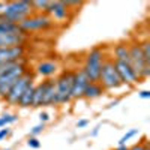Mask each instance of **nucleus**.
<instances>
[{
	"label": "nucleus",
	"mask_w": 150,
	"mask_h": 150,
	"mask_svg": "<svg viewBox=\"0 0 150 150\" xmlns=\"http://www.w3.org/2000/svg\"><path fill=\"white\" fill-rule=\"evenodd\" d=\"M2 15L5 17L6 21L20 24L23 20H26L27 17L33 15L32 3L29 0H18V2H6Z\"/></svg>",
	"instance_id": "1"
},
{
	"label": "nucleus",
	"mask_w": 150,
	"mask_h": 150,
	"mask_svg": "<svg viewBox=\"0 0 150 150\" xmlns=\"http://www.w3.org/2000/svg\"><path fill=\"white\" fill-rule=\"evenodd\" d=\"M104 51L101 48H92L86 56V63H84V74L87 75L90 83H98L99 81V74H101V68L104 63Z\"/></svg>",
	"instance_id": "2"
},
{
	"label": "nucleus",
	"mask_w": 150,
	"mask_h": 150,
	"mask_svg": "<svg viewBox=\"0 0 150 150\" xmlns=\"http://www.w3.org/2000/svg\"><path fill=\"white\" fill-rule=\"evenodd\" d=\"M74 74L71 71H66L56 80V101L54 105L66 104L71 101L72 95V86H74Z\"/></svg>",
	"instance_id": "3"
},
{
	"label": "nucleus",
	"mask_w": 150,
	"mask_h": 150,
	"mask_svg": "<svg viewBox=\"0 0 150 150\" xmlns=\"http://www.w3.org/2000/svg\"><path fill=\"white\" fill-rule=\"evenodd\" d=\"M99 84L104 90H112V89H119L122 86V81L117 75V71L114 68V62L111 59L104 60L101 74H99Z\"/></svg>",
	"instance_id": "4"
},
{
	"label": "nucleus",
	"mask_w": 150,
	"mask_h": 150,
	"mask_svg": "<svg viewBox=\"0 0 150 150\" xmlns=\"http://www.w3.org/2000/svg\"><path fill=\"white\" fill-rule=\"evenodd\" d=\"M53 26V20L45 14H33L27 17L26 20H23L18 27L23 33H29V32H36V30H44Z\"/></svg>",
	"instance_id": "5"
},
{
	"label": "nucleus",
	"mask_w": 150,
	"mask_h": 150,
	"mask_svg": "<svg viewBox=\"0 0 150 150\" xmlns=\"http://www.w3.org/2000/svg\"><path fill=\"white\" fill-rule=\"evenodd\" d=\"M26 72H27V69H26V65H24V62H23V63H20L14 69H11L9 72L2 75V77H0V98L5 99L8 96L9 90L12 89V86L15 84V81L20 77H23Z\"/></svg>",
	"instance_id": "6"
},
{
	"label": "nucleus",
	"mask_w": 150,
	"mask_h": 150,
	"mask_svg": "<svg viewBox=\"0 0 150 150\" xmlns=\"http://www.w3.org/2000/svg\"><path fill=\"white\" fill-rule=\"evenodd\" d=\"M32 83H33V75L27 71L26 74L23 75V77H20V78L15 81V84L12 86V89L9 90L8 96L5 98V101H6L9 105H17L18 101H20V98H21V95L24 93V90L27 89V86L32 84Z\"/></svg>",
	"instance_id": "7"
},
{
	"label": "nucleus",
	"mask_w": 150,
	"mask_h": 150,
	"mask_svg": "<svg viewBox=\"0 0 150 150\" xmlns=\"http://www.w3.org/2000/svg\"><path fill=\"white\" fill-rule=\"evenodd\" d=\"M114 62V68L117 71V75L122 81V84H126V86H134L138 83V77L135 75V72L132 71V68L128 63H123V62Z\"/></svg>",
	"instance_id": "8"
},
{
	"label": "nucleus",
	"mask_w": 150,
	"mask_h": 150,
	"mask_svg": "<svg viewBox=\"0 0 150 150\" xmlns=\"http://www.w3.org/2000/svg\"><path fill=\"white\" fill-rule=\"evenodd\" d=\"M89 78H87V75L84 74L83 69H78L77 72L74 74V86H72V95L71 98L72 99H80L83 98L84 95V90L86 87L89 86Z\"/></svg>",
	"instance_id": "9"
},
{
	"label": "nucleus",
	"mask_w": 150,
	"mask_h": 150,
	"mask_svg": "<svg viewBox=\"0 0 150 150\" xmlns=\"http://www.w3.org/2000/svg\"><path fill=\"white\" fill-rule=\"evenodd\" d=\"M26 53V47H12V48H0V65L9 63V62L21 60Z\"/></svg>",
	"instance_id": "10"
},
{
	"label": "nucleus",
	"mask_w": 150,
	"mask_h": 150,
	"mask_svg": "<svg viewBox=\"0 0 150 150\" xmlns=\"http://www.w3.org/2000/svg\"><path fill=\"white\" fill-rule=\"evenodd\" d=\"M26 42V33H0V48L21 47Z\"/></svg>",
	"instance_id": "11"
},
{
	"label": "nucleus",
	"mask_w": 150,
	"mask_h": 150,
	"mask_svg": "<svg viewBox=\"0 0 150 150\" xmlns=\"http://www.w3.org/2000/svg\"><path fill=\"white\" fill-rule=\"evenodd\" d=\"M68 12H69V8H68L66 2H51L47 15L51 20L54 18L57 21H63L68 18Z\"/></svg>",
	"instance_id": "12"
},
{
	"label": "nucleus",
	"mask_w": 150,
	"mask_h": 150,
	"mask_svg": "<svg viewBox=\"0 0 150 150\" xmlns=\"http://www.w3.org/2000/svg\"><path fill=\"white\" fill-rule=\"evenodd\" d=\"M112 54H114L116 62H123V63L129 65V44L128 42H119L112 48Z\"/></svg>",
	"instance_id": "13"
},
{
	"label": "nucleus",
	"mask_w": 150,
	"mask_h": 150,
	"mask_svg": "<svg viewBox=\"0 0 150 150\" xmlns=\"http://www.w3.org/2000/svg\"><path fill=\"white\" fill-rule=\"evenodd\" d=\"M57 71V63L53 60H42L36 66V74L41 77H51Z\"/></svg>",
	"instance_id": "14"
},
{
	"label": "nucleus",
	"mask_w": 150,
	"mask_h": 150,
	"mask_svg": "<svg viewBox=\"0 0 150 150\" xmlns=\"http://www.w3.org/2000/svg\"><path fill=\"white\" fill-rule=\"evenodd\" d=\"M54 101H56V80H47V89L41 107L54 105Z\"/></svg>",
	"instance_id": "15"
},
{
	"label": "nucleus",
	"mask_w": 150,
	"mask_h": 150,
	"mask_svg": "<svg viewBox=\"0 0 150 150\" xmlns=\"http://www.w3.org/2000/svg\"><path fill=\"white\" fill-rule=\"evenodd\" d=\"M45 89H47V80L39 83L38 86H35V90H33V101H32V107L38 108L42 105V99L45 95Z\"/></svg>",
	"instance_id": "16"
},
{
	"label": "nucleus",
	"mask_w": 150,
	"mask_h": 150,
	"mask_svg": "<svg viewBox=\"0 0 150 150\" xmlns=\"http://www.w3.org/2000/svg\"><path fill=\"white\" fill-rule=\"evenodd\" d=\"M102 93H104V89L101 87L99 83H89V86H87L86 90H84L83 98H86V99H96Z\"/></svg>",
	"instance_id": "17"
},
{
	"label": "nucleus",
	"mask_w": 150,
	"mask_h": 150,
	"mask_svg": "<svg viewBox=\"0 0 150 150\" xmlns=\"http://www.w3.org/2000/svg\"><path fill=\"white\" fill-rule=\"evenodd\" d=\"M33 90H35V84H29L27 89L24 90V93L21 95L20 101L17 105H20L21 108H27V107H32V101H33Z\"/></svg>",
	"instance_id": "18"
},
{
	"label": "nucleus",
	"mask_w": 150,
	"mask_h": 150,
	"mask_svg": "<svg viewBox=\"0 0 150 150\" xmlns=\"http://www.w3.org/2000/svg\"><path fill=\"white\" fill-rule=\"evenodd\" d=\"M20 27L18 24L9 23V21H3L0 23V33H20Z\"/></svg>",
	"instance_id": "19"
},
{
	"label": "nucleus",
	"mask_w": 150,
	"mask_h": 150,
	"mask_svg": "<svg viewBox=\"0 0 150 150\" xmlns=\"http://www.w3.org/2000/svg\"><path fill=\"white\" fill-rule=\"evenodd\" d=\"M32 3V9L33 11H39L41 14H45L48 12V8L50 5H51V2H47V0H44V2H41V0H35V2H30Z\"/></svg>",
	"instance_id": "20"
},
{
	"label": "nucleus",
	"mask_w": 150,
	"mask_h": 150,
	"mask_svg": "<svg viewBox=\"0 0 150 150\" xmlns=\"http://www.w3.org/2000/svg\"><path fill=\"white\" fill-rule=\"evenodd\" d=\"M17 119H18V116H15V114H5L0 117V128H6L9 123H14V122H17Z\"/></svg>",
	"instance_id": "21"
},
{
	"label": "nucleus",
	"mask_w": 150,
	"mask_h": 150,
	"mask_svg": "<svg viewBox=\"0 0 150 150\" xmlns=\"http://www.w3.org/2000/svg\"><path fill=\"white\" fill-rule=\"evenodd\" d=\"M23 59L21 60H17V62H9V63H5V65H0V77H2V75H5L6 72H9L11 69H14L15 66H18L20 63H23Z\"/></svg>",
	"instance_id": "22"
},
{
	"label": "nucleus",
	"mask_w": 150,
	"mask_h": 150,
	"mask_svg": "<svg viewBox=\"0 0 150 150\" xmlns=\"http://www.w3.org/2000/svg\"><path fill=\"white\" fill-rule=\"evenodd\" d=\"M140 47H141V51H143V56H144L146 62L150 65V42L143 41V42H140Z\"/></svg>",
	"instance_id": "23"
},
{
	"label": "nucleus",
	"mask_w": 150,
	"mask_h": 150,
	"mask_svg": "<svg viewBox=\"0 0 150 150\" xmlns=\"http://www.w3.org/2000/svg\"><path fill=\"white\" fill-rule=\"evenodd\" d=\"M137 134H138V129H129L126 134H125L122 138H120V141H119V146H126V141H129L132 137H135Z\"/></svg>",
	"instance_id": "24"
},
{
	"label": "nucleus",
	"mask_w": 150,
	"mask_h": 150,
	"mask_svg": "<svg viewBox=\"0 0 150 150\" xmlns=\"http://www.w3.org/2000/svg\"><path fill=\"white\" fill-rule=\"evenodd\" d=\"M44 123H39V125H36V126H33L30 129V137H36V135H39L42 131H44Z\"/></svg>",
	"instance_id": "25"
},
{
	"label": "nucleus",
	"mask_w": 150,
	"mask_h": 150,
	"mask_svg": "<svg viewBox=\"0 0 150 150\" xmlns=\"http://www.w3.org/2000/svg\"><path fill=\"white\" fill-rule=\"evenodd\" d=\"M27 146H29L30 149H39V147H41V141L38 140L36 137H30L29 141H27Z\"/></svg>",
	"instance_id": "26"
},
{
	"label": "nucleus",
	"mask_w": 150,
	"mask_h": 150,
	"mask_svg": "<svg viewBox=\"0 0 150 150\" xmlns=\"http://www.w3.org/2000/svg\"><path fill=\"white\" fill-rule=\"evenodd\" d=\"M11 134V129L6 126V128H2V129H0V141H2L3 138H6V137Z\"/></svg>",
	"instance_id": "27"
},
{
	"label": "nucleus",
	"mask_w": 150,
	"mask_h": 150,
	"mask_svg": "<svg viewBox=\"0 0 150 150\" xmlns=\"http://www.w3.org/2000/svg\"><path fill=\"white\" fill-rule=\"evenodd\" d=\"M146 144H147V141L140 143V144H135V146L129 147V150H144V149H146Z\"/></svg>",
	"instance_id": "28"
},
{
	"label": "nucleus",
	"mask_w": 150,
	"mask_h": 150,
	"mask_svg": "<svg viewBox=\"0 0 150 150\" xmlns=\"http://www.w3.org/2000/svg\"><path fill=\"white\" fill-rule=\"evenodd\" d=\"M87 125H89V120H87V119H81V120L77 122V128L81 129V128H86Z\"/></svg>",
	"instance_id": "29"
},
{
	"label": "nucleus",
	"mask_w": 150,
	"mask_h": 150,
	"mask_svg": "<svg viewBox=\"0 0 150 150\" xmlns=\"http://www.w3.org/2000/svg\"><path fill=\"white\" fill-rule=\"evenodd\" d=\"M39 120H41V123H45V122H48L50 120V114H48V112H41V114H39Z\"/></svg>",
	"instance_id": "30"
},
{
	"label": "nucleus",
	"mask_w": 150,
	"mask_h": 150,
	"mask_svg": "<svg viewBox=\"0 0 150 150\" xmlns=\"http://www.w3.org/2000/svg\"><path fill=\"white\" fill-rule=\"evenodd\" d=\"M138 96H140L141 99H150V92H149V90H141V92L138 93Z\"/></svg>",
	"instance_id": "31"
},
{
	"label": "nucleus",
	"mask_w": 150,
	"mask_h": 150,
	"mask_svg": "<svg viewBox=\"0 0 150 150\" xmlns=\"http://www.w3.org/2000/svg\"><path fill=\"white\" fill-rule=\"evenodd\" d=\"M99 129H101V125H98V126L92 131V134H90V135H92V137H96V135H98V132H99Z\"/></svg>",
	"instance_id": "32"
},
{
	"label": "nucleus",
	"mask_w": 150,
	"mask_h": 150,
	"mask_svg": "<svg viewBox=\"0 0 150 150\" xmlns=\"http://www.w3.org/2000/svg\"><path fill=\"white\" fill-rule=\"evenodd\" d=\"M116 150H129V147L128 146H117Z\"/></svg>",
	"instance_id": "33"
},
{
	"label": "nucleus",
	"mask_w": 150,
	"mask_h": 150,
	"mask_svg": "<svg viewBox=\"0 0 150 150\" xmlns=\"http://www.w3.org/2000/svg\"><path fill=\"white\" fill-rule=\"evenodd\" d=\"M117 104H119V101H114V102H111V104L108 105V108H112V107H116Z\"/></svg>",
	"instance_id": "34"
},
{
	"label": "nucleus",
	"mask_w": 150,
	"mask_h": 150,
	"mask_svg": "<svg viewBox=\"0 0 150 150\" xmlns=\"http://www.w3.org/2000/svg\"><path fill=\"white\" fill-rule=\"evenodd\" d=\"M5 2H0V14H2V11H3V8H5Z\"/></svg>",
	"instance_id": "35"
},
{
	"label": "nucleus",
	"mask_w": 150,
	"mask_h": 150,
	"mask_svg": "<svg viewBox=\"0 0 150 150\" xmlns=\"http://www.w3.org/2000/svg\"><path fill=\"white\" fill-rule=\"evenodd\" d=\"M144 150H150V147H149V143L146 144V149H144Z\"/></svg>",
	"instance_id": "36"
},
{
	"label": "nucleus",
	"mask_w": 150,
	"mask_h": 150,
	"mask_svg": "<svg viewBox=\"0 0 150 150\" xmlns=\"http://www.w3.org/2000/svg\"><path fill=\"white\" fill-rule=\"evenodd\" d=\"M5 150H11V149H5Z\"/></svg>",
	"instance_id": "37"
}]
</instances>
